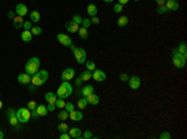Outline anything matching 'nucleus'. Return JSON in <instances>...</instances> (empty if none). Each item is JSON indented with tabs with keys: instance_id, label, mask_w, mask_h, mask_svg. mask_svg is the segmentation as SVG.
<instances>
[{
	"instance_id": "f03ea898",
	"label": "nucleus",
	"mask_w": 187,
	"mask_h": 139,
	"mask_svg": "<svg viewBox=\"0 0 187 139\" xmlns=\"http://www.w3.org/2000/svg\"><path fill=\"white\" fill-rule=\"evenodd\" d=\"M48 78H49V73L46 70H37L31 77V84L35 87H40L48 80Z\"/></svg>"
},
{
	"instance_id": "bf43d9fd",
	"label": "nucleus",
	"mask_w": 187,
	"mask_h": 139,
	"mask_svg": "<svg viewBox=\"0 0 187 139\" xmlns=\"http://www.w3.org/2000/svg\"><path fill=\"white\" fill-rule=\"evenodd\" d=\"M134 1H140V0H134Z\"/></svg>"
},
{
	"instance_id": "f257e3e1",
	"label": "nucleus",
	"mask_w": 187,
	"mask_h": 139,
	"mask_svg": "<svg viewBox=\"0 0 187 139\" xmlns=\"http://www.w3.org/2000/svg\"><path fill=\"white\" fill-rule=\"evenodd\" d=\"M71 93H72V85L70 84L67 80H63V83L59 87L58 91H56V95H58V98L66 99L71 95Z\"/></svg>"
},
{
	"instance_id": "a878e982",
	"label": "nucleus",
	"mask_w": 187,
	"mask_h": 139,
	"mask_svg": "<svg viewBox=\"0 0 187 139\" xmlns=\"http://www.w3.org/2000/svg\"><path fill=\"white\" fill-rule=\"evenodd\" d=\"M30 21H32V23L40 21V13L36 11V10H32L30 13Z\"/></svg>"
},
{
	"instance_id": "f8f14e48",
	"label": "nucleus",
	"mask_w": 187,
	"mask_h": 139,
	"mask_svg": "<svg viewBox=\"0 0 187 139\" xmlns=\"http://www.w3.org/2000/svg\"><path fill=\"white\" fill-rule=\"evenodd\" d=\"M18 82L20 83V84H30V83H31L30 74H27V73H20V74L18 75Z\"/></svg>"
},
{
	"instance_id": "9d476101",
	"label": "nucleus",
	"mask_w": 187,
	"mask_h": 139,
	"mask_svg": "<svg viewBox=\"0 0 187 139\" xmlns=\"http://www.w3.org/2000/svg\"><path fill=\"white\" fill-rule=\"evenodd\" d=\"M129 84H130V88L131 89H138L140 85H141V79H140L136 75H134V77H131L129 78Z\"/></svg>"
},
{
	"instance_id": "4468645a",
	"label": "nucleus",
	"mask_w": 187,
	"mask_h": 139,
	"mask_svg": "<svg viewBox=\"0 0 187 139\" xmlns=\"http://www.w3.org/2000/svg\"><path fill=\"white\" fill-rule=\"evenodd\" d=\"M86 100H87V103H90L91 105H97L100 103V96L95 94V93H91V94H89L87 96H85Z\"/></svg>"
},
{
	"instance_id": "a211bd4d",
	"label": "nucleus",
	"mask_w": 187,
	"mask_h": 139,
	"mask_svg": "<svg viewBox=\"0 0 187 139\" xmlns=\"http://www.w3.org/2000/svg\"><path fill=\"white\" fill-rule=\"evenodd\" d=\"M69 115L74 122H79V120L82 119V113L80 112V110H71V112L69 113Z\"/></svg>"
},
{
	"instance_id": "6e6d98bb",
	"label": "nucleus",
	"mask_w": 187,
	"mask_h": 139,
	"mask_svg": "<svg viewBox=\"0 0 187 139\" xmlns=\"http://www.w3.org/2000/svg\"><path fill=\"white\" fill-rule=\"evenodd\" d=\"M4 138V133L1 132V130H0V139H3Z\"/></svg>"
},
{
	"instance_id": "7ed1b4c3",
	"label": "nucleus",
	"mask_w": 187,
	"mask_h": 139,
	"mask_svg": "<svg viewBox=\"0 0 187 139\" xmlns=\"http://www.w3.org/2000/svg\"><path fill=\"white\" fill-rule=\"evenodd\" d=\"M40 69V59L39 58H30V60H27L26 65H25V72L30 75H34V74Z\"/></svg>"
},
{
	"instance_id": "4c0bfd02",
	"label": "nucleus",
	"mask_w": 187,
	"mask_h": 139,
	"mask_svg": "<svg viewBox=\"0 0 187 139\" xmlns=\"http://www.w3.org/2000/svg\"><path fill=\"white\" fill-rule=\"evenodd\" d=\"M72 21H74V23H76V24H79V25H80L81 23H82V18H81L80 15H74V16H72Z\"/></svg>"
},
{
	"instance_id": "c03bdc74",
	"label": "nucleus",
	"mask_w": 187,
	"mask_h": 139,
	"mask_svg": "<svg viewBox=\"0 0 187 139\" xmlns=\"http://www.w3.org/2000/svg\"><path fill=\"white\" fill-rule=\"evenodd\" d=\"M171 138V134L170 133H162L160 135V139H170Z\"/></svg>"
},
{
	"instance_id": "20e7f679",
	"label": "nucleus",
	"mask_w": 187,
	"mask_h": 139,
	"mask_svg": "<svg viewBox=\"0 0 187 139\" xmlns=\"http://www.w3.org/2000/svg\"><path fill=\"white\" fill-rule=\"evenodd\" d=\"M186 57H183L182 54H180L177 50L175 49L174 52H172V62H174V65L176 68H179V69H182V68H185L186 65Z\"/></svg>"
},
{
	"instance_id": "c85d7f7f",
	"label": "nucleus",
	"mask_w": 187,
	"mask_h": 139,
	"mask_svg": "<svg viewBox=\"0 0 187 139\" xmlns=\"http://www.w3.org/2000/svg\"><path fill=\"white\" fill-rule=\"evenodd\" d=\"M127 23H129V16H126V15L120 16L117 19V25L119 26H125V25H127Z\"/></svg>"
},
{
	"instance_id": "3c124183",
	"label": "nucleus",
	"mask_w": 187,
	"mask_h": 139,
	"mask_svg": "<svg viewBox=\"0 0 187 139\" xmlns=\"http://www.w3.org/2000/svg\"><path fill=\"white\" fill-rule=\"evenodd\" d=\"M8 18L14 19V18H15V13H14V11H9V13H8Z\"/></svg>"
},
{
	"instance_id": "b1692460",
	"label": "nucleus",
	"mask_w": 187,
	"mask_h": 139,
	"mask_svg": "<svg viewBox=\"0 0 187 139\" xmlns=\"http://www.w3.org/2000/svg\"><path fill=\"white\" fill-rule=\"evenodd\" d=\"M176 50H177V52H179L180 54L183 55V57L187 58V48H186V43H183V41H182V43L176 48Z\"/></svg>"
},
{
	"instance_id": "ddd939ff",
	"label": "nucleus",
	"mask_w": 187,
	"mask_h": 139,
	"mask_svg": "<svg viewBox=\"0 0 187 139\" xmlns=\"http://www.w3.org/2000/svg\"><path fill=\"white\" fill-rule=\"evenodd\" d=\"M166 8L168 9V10H171V11H176V10H179V8H180V3L177 1V0H166Z\"/></svg>"
},
{
	"instance_id": "9b49d317",
	"label": "nucleus",
	"mask_w": 187,
	"mask_h": 139,
	"mask_svg": "<svg viewBox=\"0 0 187 139\" xmlns=\"http://www.w3.org/2000/svg\"><path fill=\"white\" fill-rule=\"evenodd\" d=\"M75 77V70L72 68H67V69H65V70L63 72V74H61V79L63 80H71L72 78Z\"/></svg>"
},
{
	"instance_id": "c9c22d12",
	"label": "nucleus",
	"mask_w": 187,
	"mask_h": 139,
	"mask_svg": "<svg viewBox=\"0 0 187 139\" xmlns=\"http://www.w3.org/2000/svg\"><path fill=\"white\" fill-rule=\"evenodd\" d=\"M124 10V5H121L120 3H117V4H115L114 5V11L115 13H121Z\"/></svg>"
},
{
	"instance_id": "c756f323",
	"label": "nucleus",
	"mask_w": 187,
	"mask_h": 139,
	"mask_svg": "<svg viewBox=\"0 0 187 139\" xmlns=\"http://www.w3.org/2000/svg\"><path fill=\"white\" fill-rule=\"evenodd\" d=\"M67 117H69V112H67L66 109H65V110H60V113L58 114V118L60 120H66Z\"/></svg>"
},
{
	"instance_id": "603ef678",
	"label": "nucleus",
	"mask_w": 187,
	"mask_h": 139,
	"mask_svg": "<svg viewBox=\"0 0 187 139\" xmlns=\"http://www.w3.org/2000/svg\"><path fill=\"white\" fill-rule=\"evenodd\" d=\"M119 3L121 4V5H125V4L129 3V0H119Z\"/></svg>"
},
{
	"instance_id": "4d7b16f0",
	"label": "nucleus",
	"mask_w": 187,
	"mask_h": 139,
	"mask_svg": "<svg viewBox=\"0 0 187 139\" xmlns=\"http://www.w3.org/2000/svg\"><path fill=\"white\" fill-rule=\"evenodd\" d=\"M104 1H105V3H112L114 0H104Z\"/></svg>"
},
{
	"instance_id": "a19ab883",
	"label": "nucleus",
	"mask_w": 187,
	"mask_h": 139,
	"mask_svg": "<svg viewBox=\"0 0 187 139\" xmlns=\"http://www.w3.org/2000/svg\"><path fill=\"white\" fill-rule=\"evenodd\" d=\"M22 28H24L25 30H30L31 29V21L30 20H27V21H24V25H22Z\"/></svg>"
},
{
	"instance_id": "423d86ee",
	"label": "nucleus",
	"mask_w": 187,
	"mask_h": 139,
	"mask_svg": "<svg viewBox=\"0 0 187 139\" xmlns=\"http://www.w3.org/2000/svg\"><path fill=\"white\" fill-rule=\"evenodd\" d=\"M30 117H31V112L29 108H20L16 110V118L20 123H27L30 120Z\"/></svg>"
},
{
	"instance_id": "412c9836",
	"label": "nucleus",
	"mask_w": 187,
	"mask_h": 139,
	"mask_svg": "<svg viewBox=\"0 0 187 139\" xmlns=\"http://www.w3.org/2000/svg\"><path fill=\"white\" fill-rule=\"evenodd\" d=\"M56 99H58V95H56V93L48 91V93L45 94V100L48 101V103H54V104H55Z\"/></svg>"
},
{
	"instance_id": "cd10ccee",
	"label": "nucleus",
	"mask_w": 187,
	"mask_h": 139,
	"mask_svg": "<svg viewBox=\"0 0 187 139\" xmlns=\"http://www.w3.org/2000/svg\"><path fill=\"white\" fill-rule=\"evenodd\" d=\"M77 34L79 36H80L81 39H87L89 38V34H87V29L86 28H79V30H77Z\"/></svg>"
},
{
	"instance_id": "49530a36",
	"label": "nucleus",
	"mask_w": 187,
	"mask_h": 139,
	"mask_svg": "<svg viewBox=\"0 0 187 139\" xmlns=\"http://www.w3.org/2000/svg\"><path fill=\"white\" fill-rule=\"evenodd\" d=\"M120 79L121 80H122V82H127L129 80V77H127V74H121V75H120Z\"/></svg>"
},
{
	"instance_id": "f3484780",
	"label": "nucleus",
	"mask_w": 187,
	"mask_h": 139,
	"mask_svg": "<svg viewBox=\"0 0 187 139\" xmlns=\"http://www.w3.org/2000/svg\"><path fill=\"white\" fill-rule=\"evenodd\" d=\"M69 133H70V137L75 138V139H80L82 137L80 128H71V129H69Z\"/></svg>"
},
{
	"instance_id": "72a5a7b5",
	"label": "nucleus",
	"mask_w": 187,
	"mask_h": 139,
	"mask_svg": "<svg viewBox=\"0 0 187 139\" xmlns=\"http://www.w3.org/2000/svg\"><path fill=\"white\" fill-rule=\"evenodd\" d=\"M30 31H31V34H32V35H40L41 33H43L41 28H39V26H32L31 29H30Z\"/></svg>"
},
{
	"instance_id": "2f4dec72",
	"label": "nucleus",
	"mask_w": 187,
	"mask_h": 139,
	"mask_svg": "<svg viewBox=\"0 0 187 139\" xmlns=\"http://www.w3.org/2000/svg\"><path fill=\"white\" fill-rule=\"evenodd\" d=\"M87 104H89V103H87L86 98H82V99H80V100L77 101V106H79L80 109H85L86 106H87Z\"/></svg>"
},
{
	"instance_id": "37998d69",
	"label": "nucleus",
	"mask_w": 187,
	"mask_h": 139,
	"mask_svg": "<svg viewBox=\"0 0 187 139\" xmlns=\"http://www.w3.org/2000/svg\"><path fill=\"white\" fill-rule=\"evenodd\" d=\"M46 108H48V110H49V112H54V110L56 109V105H55L54 103H49V105L46 106Z\"/></svg>"
},
{
	"instance_id": "473e14b6",
	"label": "nucleus",
	"mask_w": 187,
	"mask_h": 139,
	"mask_svg": "<svg viewBox=\"0 0 187 139\" xmlns=\"http://www.w3.org/2000/svg\"><path fill=\"white\" fill-rule=\"evenodd\" d=\"M65 101H64V99H61V98H59V99H56V101H55V105H56V108H59V109H63V108H65Z\"/></svg>"
},
{
	"instance_id": "0eeeda50",
	"label": "nucleus",
	"mask_w": 187,
	"mask_h": 139,
	"mask_svg": "<svg viewBox=\"0 0 187 139\" xmlns=\"http://www.w3.org/2000/svg\"><path fill=\"white\" fill-rule=\"evenodd\" d=\"M8 117H9V123H10V126H13V127H15L16 129H19V124H20V122L18 120L16 112L13 108H9L8 109Z\"/></svg>"
},
{
	"instance_id": "ea45409f",
	"label": "nucleus",
	"mask_w": 187,
	"mask_h": 139,
	"mask_svg": "<svg viewBox=\"0 0 187 139\" xmlns=\"http://www.w3.org/2000/svg\"><path fill=\"white\" fill-rule=\"evenodd\" d=\"M81 24H82V28H86V29H87V28L90 26V24H91V20L90 19H82Z\"/></svg>"
},
{
	"instance_id": "39448f33",
	"label": "nucleus",
	"mask_w": 187,
	"mask_h": 139,
	"mask_svg": "<svg viewBox=\"0 0 187 139\" xmlns=\"http://www.w3.org/2000/svg\"><path fill=\"white\" fill-rule=\"evenodd\" d=\"M70 48H71L72 53H74V57H75V59H76V62L79 64H82V63L86 62V52L82 48H76V46L72 45V44L70 45Z\"/></svg>"
},
{
	"instance_id": "58836bf2",
	"label": "nucleus",
	"mask_w": 187,
	"mask_h": 139,
	"mask_svg": "<svg viewBox=\"0 0 187 139\" xmlns=\"http://www.w3.org/2000/svg\"><path fill=\"white\" fill-rule=\"evenodd\" d=\"M36 106H37V105H36V103H35L34 100H31V101H29V103H27V108L30 109V112H31V110H35Z\"/></svg>"
},
{
	"instance_id": "13d9d810",
	"label": "nucleus",
	"mask_w": 187,
	"mask_h": 139,
	"mask_svg": "<svg viewBox=\"0 0 187 139\" xmlns=\"http://www.w3.org/2000/svg\"><path fill=\"white\" fill-rule=\"evenodd\" d=\"M1 108H3V101L0 100V109H1Z\"/></svg>"
},
{
	"instance_id": "6ab92c4d",
	"label": "nucleus",
	"mask_w": 187,
	"mask_h": 139,
	"mask_svg": "<svg viewBox=\"0 0 187 139\" xmlns=\"http://www.w3.org/2000/svg\"><path fill=\"white\" fill-rule=\"evenodd\" d=\"M35 112H36V114H37V117H45V115L48 114L49 110H48V108H46L45 105L40 104V105H37V106H36Z\"/></svg>"
},
{
	"instance_id": "79ce46f5",
	"label": "nucleus",
	"mask_w": 187,
	"mask_h": 139,
	"mask_svg": "<svg viewBox=\"0 0 187 139\" xmlns=\"http://www.w3.org/2000/svg\"><path fill=\"white\" fill-rule=\"evenodd\" d=\"M65 109H66L67 112L70 113L71 110H74V104L72 103H66V104H65Z\"/></svg>"
},
{
	"instance_id": "dca6fc26",
	"label": "nucleus",
	"mask_w": 187,
	"mask_h": 139,
	"mask_svg": "<svg viewBox=\"0 0 187 139\" xmlns=\"http://www.w3.org/2000/svg\"><path fill=\"white\" fill-rule=\"evenodd\" d=\"M65 26H66V30H67V31H70V33H77L79 28H80V25L76 24V23H74L72 20L67 21L66 24H65Z\"/></svg>"
},
{
	"instance_id": "1a4fd4ad",
	"label": "nucleus",
	"mask_w": 187,
	"mask_h": 139,
	"mask_svg": "<svg viewBox=\"0 0 187 139\" xmlns=\"http://www.w3.org/2000/svg\"><path fill=\"white\" fill-rule=\"evenodd\" d=\"M58 41L61 45H64V46H70L72 44V41H71V39L69 38V36L66 35V34H63V33H60V34H58Z\"/></svg>"
},
{
	"instance_id": "aec40b11",
	"label": "nucleus",
	"mask_w": 187,
	"mask_h": 139,
	"mask_svg": "<svg viewBox=\"0 0 187 139\" xmlns=\"http://www.w3.org/2000/svg\"><path fill=\"white\" fill-rule=\"evenodd\" d=\"M13 25L15 29H20V28H22V25H24V19H22V16H15L13 19Z\"/></svg>"
},
{
	"instance_id": "f704fd0d",
	"label": "nucleus",
	"mask_w": 187,
	"mask_h": 139,
	"mask_svg": "<svg viewBox=\"0 0 187 139\" xmlns=\"http://www.w3.org/2000/svg\"><path fill=\"white\" fill-rule=\"evenodd\" d=\"M85 63H86V68H87V70L92 72V70H95V69H96L95 63L91 62V60H87V62H85Z\"/></svg>"
},
{
	"instance_id": "5701e85b",
	"label": "nucleus",
	"mask_w": 187,
	"mask_h": 139,
	"mask_svg": "<svg viewBox=\"0 0 187 139\" xmlns=\"http://www.w3.org/2000/svg\"><path fill=\"white\" fill-rule=\"evenodd\" d=\"M87 14L90 16H96L97 14V6L95 4H89L87 5Z\"/></svg>"
},
{
	"instance_id": "2eb2a0df",
	"label": "nucleus",
	"mask_w": 187,
	"mask_h": 139,
	"mask_svg": "<svg viewBox=\"0 0 187 139\" xmlns=\"http://www.w3.org/2000/svg\"><path fill=\"white\" fill-rule=\"evenodd\" d=\"M15 13L18 14L19 16H25L26 14H27V8H26V5L25 4H18L16 5V8H15Z\"/></svg>"
},
{
	"instance_id": "6e6552de",
	"label": "nucleus",
	"mask_w": 187,
	"mask_h": 139,
	"mask_svg": "<svg viewBox=\"0 0 187 139\" xmlns=\"http://www.w3.org/2000/svg\"><path fill=\"white\" fill-rule=\"evenodd\" d=\"M92 79L95 82H104L106 79V74L100 70V69H95V70H92Z\"/></svg>"
},
{
	"instance_id": "bb28decb",
	"label": "nucleus",
	"mask_w": 187,
	"mask_h": 139,
	"mask_svg": "<svg viewBox=\"0 0 187 139\" xmlns=\"http://www.w3.org/2000/svg\"><path fill=\"white\" fill-rule=\"evenodd\" d=\"M91 93H94V87H92V85H86V87L82 88L81 95H82V96H87L89 94H91Z\"/></svg>"
},
{
	"instance_id": "de8ad7c7",
	"label": "nucleus",
	"mask_w": 187,
	"mask_h": 139,
	"mask_svg": "<svg viewBox=\"0 0 187 139\" xmlns=\"http://www.w3.org/2000/svg\"><path fill=\"white\" fill-rule=\"evenodd\" d=\"M156 4H157V6H161V5H165L166 4V0H155Z\"/></svg>"
},
{
	"instance_id": "8fccbe9b",
	"label": "nucleus",
	"mask_w": 187,
	"mask_h": 139,
	"mask_svg": "<svg viewBox=\"0 0 187 139\" xmlns=\"http://www.w3.org/2000/svg\"><path fill=\"white\" fill-rule=\"evenodd\" d=\"M91 23H92V24H99V23H100V19H99V18H96V16H92Z\"/></svg>"
},
{
	"instance_id": "864d4df0",
	"label": "nucleus",
	"mask_w": 187,
	"mask_h": 139,
	"mask_svg": "<svg viewBox=\"0 0 187 139\" xmlns=\"http://www.w3.org/2000/svg\"><path fill=\"white\" fill-rule=\"evenodd\" d=\"M81 84H82L81 78H79V79H76V85H81Z\"/></svg>"
},
{
	"instance_id": "393cba45",
	"label": "nucleus",
	"mask_w": 187,
	"mask_h": 139,
	"mask_svg": "<svg viewBox=\"0 0 187 139\" xmlns=\"http://www.w3.org/2000/svg\"><path fill=\"white\" fill-rule=\"evenodd\" d=\"M80 78H81V80L82 82H87V80H90L91 78H92V72L90 70H85V72H82L80 74Z\"/></svg>"
},
{
	"instance_id": "4be33fe9",
	"label": "nucleus",
	"mask_w": 187,
	"mask_h": 139,
	"mask_svg": "<svg viewBox=\"0 0 187 139\" xmlns=\"http://www.w3.org/2000/svg\"><path fill=\"white\" fill-rule=\"evenodd\" d=\"M21 40L25 41V43H29V41L32 40V34L30 30H24L21 33Z\"/></svg>"
},
{
	"instance_id": "5fc2aeb1",
	"label": "nucleus",
	"mask_w": 187,
	"mask_h": 139,
	"mask_svg": "<svg viewBox=\"0 0 187 139\" xmlns=\"http://www.w3.org/2000/svg\"><path fill=\"white\" fill-rule=\"evenodd\" d=\"M31 115H32V118H37V114L35 110H31Z\"/></svg>"
},
{
	"instance_id": "7c9ffc66",
	"label": "nucleus",
	"mask_w": 187,
	"mask_h": 139,
	"mask_svg": "<svg viewBox=\"0 0 187 139\" xmlns=\"http://www.w3.org/2000/svg\"><path fill=\"white\" fill-rule=\"evenodd\" d=\"M58 129H59V130L61 132V133H65V132H69V129H70V128H69V126H67L66 123H64V122H63V123H60L59 126H58Z\"/></svg>"
},
{
	"instance_id": "a18cd8bd",
	"label": "nucleus",
	"mask_w": 187,
	"mask_h": 139,
	"mask_svg": "<svg viewBox=\"0 0 187 139\" xmlns=\"http://www.w3.org/2000/svg\"><path fill=\"white\" fill-rule=\"evenodd\" d=\"M85 139H89V138H92V133L90 130H86L85 133H84V135H82Z\"/></svg>"
},
{
	"instance_id": "e433bc0d",
	"label": "nucleus",
	"mask_w": 187,
	"mask_h": 139,
	"mask_svg": "<svg viewBox=\"0 0 187 139\" xmlns=\"http://www.w3.org/2000/svg\"><path fill=\"white\" fill-rule=\"evenodd\" d=\"M168 11V9L166 8V5H161V6H157V13L158 14H165Z\"/></svg>"
},
{
	"instance_id": "09e8293b",
	"label": "nucleus",
	"mask_w": 187,
	"mask_h": 139,
	"mask_svg": "<svg viewBox=\"0 0 187 139\" xmlns=\"http://www.w3.org/2000/svg\"><path fill=\"white\" fill-rule=\"evenodd\" d=\"M60 139H70V134H67L66 132L63 133L61 135H60Z\"/></svg>"
}]
</instances>
